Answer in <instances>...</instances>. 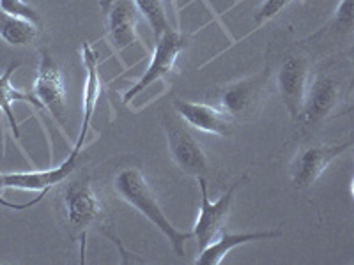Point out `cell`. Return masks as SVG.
I'll list each match as a JSON object with an SVG mask.
<instances>
[{
    "label": "cell",
    "instance_id": "obj_1",
    "mask_svg": "<svg viewBox=\"0 0 354 265\" xmlns=\"http://www.w3.org/2000/svg\"><path fill=\"white\" fill-rule=\"evenodd\" d=\"M349 66L342 59H330L310 72L308 87L296 119L303 129L315 128L337 113L351 87Z\"/></svg>",
    "mask_w": 354,
    "mask_h": 265
},
{
    "label": "cell",
    "instance_id": "obj_2",
    "mask_svg": "<svg viewBox=\"0 0 354 265\" xmlns=\"http://www.w3.org/2000/svg\"><path fill=\"white\" fill-rule=\"evenodd\" d=\"M113 189H115L117 197L131 205L133 209H137L144 217L153 223L167 239L170 246L176 251L177 257L185 255L186 241L194 237V232H179L176 226L169 221L163 209L160 207L156 195L149 182L145 181L144 173L138 168H124L117 173L113 179Z\"/></svg>",
    "mask_w": 354,
    "mask_h": 265
},
{
    "label": "cell",
    "instance_id": "obj_3",
    "mask_svg": "<svg viewBox=\"0 0 354 265\" xmlns=\"http://www.w3.org/2000/svg\"><path fill=\"white\" fill-rule=\"evenodd\" d=\"M62 219L71 239L82 244V264L85 262V239L88 230L101 226L106 232V216L100 197L88 177H77L62 189Z\"/></svg>",
    "mask_w": 354,
    "mask_h": 265
},
{
    "label": "cell",
    "instance_id": "obj_4",
    "mask_svg": "<svg viewBox=\"0 0 354 265\" xmlns=\"http://www.w3.org/2000/svg\"><path fill=\"white\" fill-rule=\"evenodd\" d=\"M271 69H262L257 75L246 77L243 80L232 81L225 85L218 94L221 110L232 119L239 122L255 121L262 106L266 103V96L270 92Z\"/></svg>",
    "mask_w": 354,
    "mask_h": 265
},
{
    "label": "cell",
    "instance_id": "obj_5",
    "mask_svg": "<svg viewBox=\"0 0 354 265\" xmlns=\"http://www.w3.org/2000/svg\"><path fill=\"white\" fill-rule=\"evenodd\" d=\"M160 124L165 131L167 141H169V150L177 168L186 175H192L195 179H209L211 166L207 156H205L202 145L197 138L186 129L185 121L177 115L176 112H163L160 117Z\"/></svg>",
    "mask_w": 354,
    "mask_h": 265
},
{
    "label": "cell",
    "instance_id": "obj_6",
    "mask_svg": "<svg viewBox=\"0 0 354 265\" xmlns=\"http://www.w3.org/2000/svg\"><path fill=\"white\" fill-rule=\"evenodd\" d=\"M186 46H188V39H186L185 34L177 28L169 27L165 32L161 34L160 37H156V44H154V52L151 55V61L147 69L144 71V75L140 77V80L129 88L128 92L122 96L124 103H129L135 96L145 90L149 85L156 84V81L163 80L167 75L174 71V66H176L177 57L179 53L185 52Z\"/></svg>",
    "mask_w": 354,
    "mask_h": 265
},
{
    "label": "cell",
    "instance_id": "obj_7",
    "mask_svg": "<svg viewBox=\"0 0 354 265\" xmlns=\"http://www.w3.org/2000/svg\"><path fill=\"white\" fill-rule=\"evenodd\" d=\"M310 72H312V62L305 53H287L282 62L278 64L274 85L294 122L298 119L303 99H305Z\"/></svg>",
    "mask_w": 354,
    "mask_h": 265
},
{
    "label": "cell",
    "instance_id": "obj_8",
    "mask_svg": "<svg viewBox=\"0 0 354 265\" xmlns=\"http://www.w3.org/2000/svg\"><path fill=\"white\" fill-rule=\"evenodd\" d=\"M246 181V177L234 182L225 195H221L216 202L209 200V193H207V179L198 177V188H201V213H198L197 221L194 226V237L197 239L198 249H204L205 246L211 244L214 239L220 235V232L225 226L227 219H229L230 207H232L234 195L238 191L239 186Z\"/></svg>",
    "mask_w": 354,
    "mask_h": 265
},
{
    "label": "cell",
    "instance_id": "obj_9",
    "mask_svg": "<svg viewBox=\"0 0 354 265\" xmlns=\"http://www.w3.org/2000/svg\"><path fill=\"white\" fill-rule=\"evenodd\" d=\"M353 147V141L344 144H312L298 150L290 163V181L294 188L306 189L319 181L324 170Z\"/></svg>",
    "mask_w": 354,
    "mask_h": 265
},
{
    "label": "cell",
    "instance_id": "obj_10",
    "mask_svg": "<svg viewBox=\"0 0 354 265\" xmlns=\"http://www.w3.org/2000/svg\"><path fill=\"white\" fill-rule=\"evenodd\" d=\"M34 97L39 101L41 108L48 110L59 124L66 126V88L64 78L59 66L53 62L46 50L41 52L39 68L34 81Z\"/></svg>",
    "mask_w": 354,
    "mask_h": 265
},
{
    "label": "cell",
    "instance_id": "obj_11",
    "mask_svg": "<svg viewBox=\"0 0 354 265\" xmlns=\"http://www.w3.org/2000/svg\"><path fill=\"white\" fill-rule=\"evenodd\" d=\"M78 154L71 153L66 161L52 170L41 172H17L0 173V189H21V191H41L46 193L50 188L61 184L73 173L77 166Z\"/></svg>",
    "mask_w": 354,
    "mask_h": 265
},
{
    "label": "cell",
    "instance_id": "obj_12",
    "mask_svg": "<svg viewBox=\"0 0 354 265\" xmlns=\"http://www.w3.org/2000/svg\"><path fill=\"white\" fill-rule=\"evenodd\" d=\"M174 112L181 117L185 124L202 132H209V135H216L221 138L230 137V132H232V119L223 110L214 108L205 103L176 99L174 101Z\"/></svg>",
    "mask_w": 354,
    "mask_h": 265
},
{
    "label": "cell",
    "instance_id": "obj_13",
    "mask_svg": "<svg viewBox=\"0 0 354 265\" xmlns=\"http://www.w3.org/2000/svg\"><path fill=\"white\" fill-rule=\"evenodd\" d=\"M82 61L85 68V87H84V119H82L80 132H78L77 144L73 147L71 153L80 156L85 144V135H87L93 117L96 113L97 101L101 94V78H100V59L97 53L88 43L82 44Z\"/></svg>",
    "mask_w": 354,
    "mask_h": 265
},
{
    "label": "cell",
    "instance_id": "obj_14",
    "mask_svg": "<svg viewBox=\"0 0 354 265\" xmlns=\"http://www.w3.org/2000/svg\"><path fill=\"white\" fill-rule=\"evenodd\" d=\"M138 11L133 0H115L106 11V36L113 50L131 46L138 39L137 34Z\"/></svg>",
    "mask_w": 354,
    "mask_h": 265
},
{
    "label": "cell",
    "instance_id": "obj_15",
    "mask_svg": "<svg viewBox=\"0 0 354 265\" xmlns=\"http://www.w3.org/2000/svg\"><path fill=\"white\" fill-rule=\"evenodd\" d=\"M282 237V232L280 230H274V232H250V233H230L221 230L220 235L214 239L211 244L205 246L201 251L198 258L195 260L197 265H218L223 262V258L227 257V253H230L234 248L238 246L248 244V242L254 241H264V239H277Z\"/></svg>",
    "mask_w": 354,
    "mask_h": 265
},
{
    "label": "cell",
    "instance_id": "obj_16",
    "mask_svg": "<svg viewBox=\"0 0 354 265\" xmlns=\"http://www.w3.org/2000/svg\"><path fill=\"white\" fill-rule=\"evenodd\" d=\"M18 68V64H11L8 69H6L2 75H0V112L4 113L6 119H8L9 126H11L15 137H20V131H18V122L17 117H15V112H12V103L15 101H28L30 105L41 108L39 101L34 97V94L20 92L15 88V85L11 84V75L12 71Z\"/></svg>",
    "mask_w": 354,
    "mask_h": 265
},
{
    "label": "cell",
    "instance_id": "obj_17",
    "mask_svg": "<svg viewBox=\"0 0 354 265\" xmlns=\"http://www.w3.org/2000/svg\"><path fill=\"white\" fill-rule=\"evenodd\" d=\"M0 37L12 46H25L37 37V25L0 11Z\"/></svg>",
    "mask_w": 354,
    "mask_h": 265
},
{
    "label": "cell",
    "instance_id": "obj_18",
    "mask_svg": "<svg viewBox=\"0 0 354 265\" xmlns=\"http://www.w3.org/2000/svg\"><path fill=\"white\" fill-rule=\"evenodd\" d=\"M133 4L142 17L147 20L154 37H160L170 27L163 0H133Z\"/></svg>",
    "mask_w": 354,
    "mask_h": 265
},
{
    "label": "cell",
    "instance_id": "obj_19",
    "mask_svg": "<svg viewBox=\"0 0 354 265\" xmlns=\"http://www.w3.org/2000/svg\"><path fill=\"white\" fill-rule=\"evenodd\" d=\"M0 11H4L6 14H9L12 18L30 21L34 25L41 23L39 14L30 6L25 4L24 0H0Z\"/></svg>",
    "mask_w": 354,
    "mask_h": 265
},
{
    "label": "cell",
    "instance_id": "obj_20",
    "mask_svg": "<svg viewBox=\"0 0 354 265\" xmlns=\"http://www.w3.org/2000/svg\"><path fill=\"white\" fill-rule=\"evenodd\" d=\"M294 0H264L262 6L259 8L257 14H255V28H261L270 20H273L278 12L286 9L287 6L292 4Z\"/></svg>",
    "mask_w": 354,
    "mask_h": 265
},
{
    "label": "cell",
    "instance_id": "obj_21",
    "mask_svg": "<svg viewBox=\"0 0 354 265\" xmlns=\"http://www.w3.org/2000/svg\"><path fill=\"white\" fill-rule=\"evenodd\" d=\"M331 25H335V32L337 34L351 32V28H353V0H342L340 8L335 12Z\"/></svg>",
    "mask_w": 354,
    "mask_h": 265
},
{
    "label": "cell",
    "instance_id": "obj_22",
    "mask_svg": "<svg viewBox=\"0 0 354 265\" xmlns=\"http://www.w3.org/2000/svg\"><path fill=\"white\" fill-rule=\"evenodd\" d=\"M113 2H115V0H100V8L106 12L110 9V6L113 4Z\"/></svg>",
    "mask_w": 354,
    "mask_h": 265
}]
</instances>
